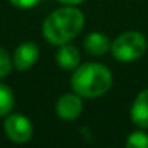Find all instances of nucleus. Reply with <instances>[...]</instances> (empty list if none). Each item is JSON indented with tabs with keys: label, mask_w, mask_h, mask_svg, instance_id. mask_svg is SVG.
Here are the masks:
<instances>
[{
	"label": "nucleus",
	"mask_w": 148,
	"mask_h": 148,
	"mask_svg": "<svg viewBox=\"0 0 148 148\" xmlns=\"http://www.w3.org/2000/svg\"><path fill=\"white\" fill-rule=\"evenodd\" d=\"M84 26V16L78 8L64 7L53 11L43 23V37L53 45H64L81 32Z\"/></svg>",
	"instance_id": "obj_1"
},
{
	"label": "nucleus",
	"mask_w": 148,
	"mask_h": 148,
	"mask_svg": "<svg viewBox=\"0 0 148 148\" xmlns=\"http://www.w3.org/2000/svg\"><path fill=\"white\" fill-rule=\"evenodd\" d=\"M73 92L86 99L100 97L112 88V72L99 62H88L78 67L72 75Z\"/></svg>",
	"instance_id": "obj_2"
},
{
	"label": "nucleus",
	"mask_w": 148,
	"mask_h": 148,
	"mask_svg": "<svg viewBox=\"0 0 148 148\" xmlns=\"http://www.w3.org/2000/svg\"><path fill=\"white\" fill-rule=\"evenodd\" d=\"M147 51V40L140 32H124L112 43V54L119 62L140 59Z\"/></svg>",
	"instance_id": "obj_3"
},
{
	"label": "nucleus",
	"mask_w": 148,
	"mask_h": 148,
	"mask_svg": "<svg viewBox=\"0 0 148 148\" xmlns=\"http://www.w3.org/2000/svg\"><path fill=\"white\" fill-rule=\"evenodd\" d=\"M3 129L7 137L16 143H24V142L30 140L34 135L32 124L23 115H10L3 123Z\"/></svg>",
	"instance_id": "obj_4"
},
{
	"label": "nucleus",
	"mask_w": 148,
	"mask_h": 148,
	"mask_svg": "<svg viewBox=\"0 0 148 148\" xmlns=\"http://www.w3.org/2000/svg\"><path fill=\"white\" fill-rule=\"evenodd\" d=\"M81 110H83V100H81V96H78L77 92L64 94L56 102V113L62 119H69V121L77 119L80 116Z\"/></svg>",
	"instance_id": "obj_5"
},
{
	"label": "nucleus",
	"mask_w": 148,
	"mask_h": 148,
	"mask_svg": "<svg viewBox=\"0 0 148 148\" xmlns=\"http://www.w3.org/2000/svg\"><path fill=\"white\" fill-rule=\"evenodd\" d=\"M38 46L32 42H26V43H21L19 46L16 48L13 56V64L16 67V70L19 72H26L38 61Z\"/></svg>",
	"instance_id": "obj_6"
},
{
	"label": "nucleus",
	"mask_w": 148,
	"mask_h": 148,
	"mask_svg": "<svg viewBox=\"0 0 148 148\" xmlns=\"http://www.w3.org/2000/svg\"><path fill=\"white\" fill-rule=\"evenodd\" d=\"M131 119L135 126L148 129V89L142 91L135 97L131 107Z\"/></svg>",
	"instance_id": "obj_7"
},
{
	"label": "nucleus",
	"mask_w": 148,
	"mask_h": 148,
	"mask_svg": "<svg viewBox=\"0 0 148 148\" xmlns=\"http://www.w3.org/2000/svg\"><path fill=\"white\" fill-rule=\"evenodd\" d=\"M56 62L59 67L65 69V70H73L80 64V51L75 46L64 43V45H61L59 51L56 53Z\"/></svg>",
	"instance_id": "obj_8"
},
{
	"label": "nucleus",
	"mask_w": 148,
	"mask_h": 148,
	"mask_svg": "<svg viewBox=\"0 0 148 148\" xmlns=\"http://www.w3.org/2000/svg\"><path fill=\"white\" fill-rule=\"evenodd\" d=\"M84 49L91 56H103L112 49V45H110V40L107 38V35L100 32H92L84 38Z\"/></svg>",
	"instance_id": "obj_9"
},
{
	"label": "nucleus",
	"mask_w": 148,
	"mask_h": 148,
	"mask_svg": "<svg viewBox=\"0 0 148 148\" xmlns=\"http://www.w3.org/2000/svg\"><path fill=\"white\" fill-rule=\"evenodd\" d=\"M14 105V96L13 91L7 84L0 83V116H5L11 112Z\"/></svg>",
	"instance_id": "obj_10"
},
{
	"label": "nucleus",
	"mask_w": 148,
	"mask_h": 148,
	"mask_svg": "<svg viewBox=\"0 0 148 148\" xmlns=\"http://www.w3.org/2000/svg\"><path fill=\"white\" fill-rule=\"evenodd\" d=\"M127 148H148V135L142 131H135L126 140Z\"/></svg>",
	"instance_id": "obj_11"
},
{
	"label": "nucleus",
	"mask_w": 148,
	"mask_h": 148,
	"mask_svg": "<svg viewBox=\"0 0 148 148\" xmlns=\"http://www.w3.org/2000/svg\"><path fill=\"white\" fill-rule=\"evenodd\" d=\"M11 72V59L3 48H0V78L7 77Z\"/></svg>",
	"instance_id": "obj_12"
},
{
	"label": "nucleus",
	"mask_w": 148,
	"mask_h": 148,
	"mask_svg": "<svg viewBox=\"0 0 148 148\" xmlns=\"http://www.w3.org/2000/svg\"><path fill=\"white\" fill-rule=\"evenodd\" d=\"M10 2L16 8H21V10H29V8H34L35 5H38L42 0H10Z\"/></svg>",
	"instance_id": "obj_13"
},
{
	"label": "nucleus",
	"mask_w": 148,
	"mask_h": 148,
	"mask_svg": "<svg viewBox=\"0 0 148 148\" xmlns=\"http://www.w3.org/2000/svg\"><path fill=\"white\" fill-rule=\"evenodd\" d=\"M58 2L65 3V5H78V3H81V2H84V0H58Z\"/></svg>",
	"instance_id": "obj_14"
}]
</instances>
